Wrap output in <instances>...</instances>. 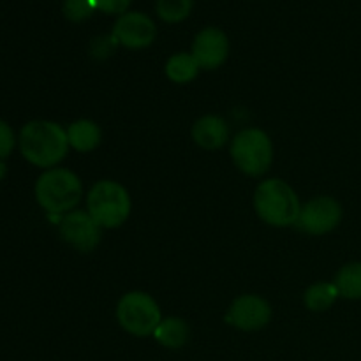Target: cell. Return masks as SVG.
Returning a JSON list of instances; mask_svg holds the SVG:
<instances>
[{
    "mask_svg": "<svg viewBox=\"0 0 361 361\" xmlns=\"http://www.w3.org/2000/svg\"><path fill=\"white\" fill-rule=\"evenodd\" d=\"M194 0H157L155 11L166 23H180L190 14Z\"/></svg>",
    "mask_w": 361,
    "mask_h": 361,
    "instance_id": "18",
    "label": "cell"
},
{
    "mask_svg": "<svg viewBox=\"0 0 361 361\" xmlns=\"http://www.w3.org/2000/svg\"><path fill=\"white\" fill-rule=\"evenodd\" d=\"M116 44H118V42H116V39L113 37V34L102 35V37L94 39V42H92V53H94V55L106 56L113 51V48H115Z\"/></svg>",
    "mask_w": 361,
    "mask_h": 361,
    "instance_id": "22",
    "label": "cell"
},
{
    "mask_svg": "<svg viewBox=\"0 0 361 361\" xmlns=\"http://www.w3.org/2000/svg\"><path fill=\"white\" fill-rule=\"evenodd\" d=\"M254 210L264 224L289 228L298 222L302 203L288 182L281 178H267L254 190Z\"/></svg>",
    "mask_w": 361,
    "mask_h": 361,
    "instance_id": "3",
    "label": "cell"
},
{
    "mask_svg": "<svg viewBox=\"0 0 361 361\" xmlns=\"http://www.w3.org/2000/svg\"><path fill=\"white\" fill-rule=\"evenodd\" d=\"M338 298L341 295L334 282H316L307 288L305 295H303V303L312 312H324V310L331 309Z\"/></svg>",
    "mask_w": 361,
    "mask_h": 361,
    "instance_id": "17",
    "label": "cell"
},
{
    "mask_svg": "<svg viewBox=\"0 0 361 361\" xmlns=\"http://www.w3.org/2000/svg\"><path fill=\"white\" fill-rule=\"evenodd\" d=\"M59 233L66 243L81 254H90L99 245L102 228L92 219L88 212L73 210L59 222Z\"/></svg>",
    "mask_w": 361,
    "mask_h": 361,
    "instance_id": "8",
    "label": "cell"
},
{
    "mask_svg": "<svg viewBox=\"0 0 361 361\" xmlns=\"http://www.w3.org/2000/svg\"><path fill=\"white\" fill-rule=\"evenodd\" d=\"M113 37L129 49L148 48L157 37V27L148 14L130 11L118 16L113 27Z\"/></svg>",
    "mask_w": 361,
    "mask_h": 361,
    "instance_id": "10",
    "label": "cell"
},
{
    "mask_svg": "<svg viewBox=\"0 0 361 361\" xmlns=\"http://www.w3.org/2000/svg\"><path fill=\"white\" fill-rule=\"evenodd\" d=\"M133 210L129 190L115 180L94 183L87 194V212L102 229L123 226Z\"/></svg>",
    "mask_w": 361,
    "mask_h": 361,
    "instance_id": "4",
    "label": "cell"
},
{
    "mask_svg": "<svg viewBox=\"0 0 361 361\" xmlns=\"http://www.w3.org/2000/svg\"><path fill=\"white\" fill-rule=\"evenodd\" d=\"M334 284L337 286L341 298L351 302L361 300V261H351L341 267L335 274Z\"/></svg>",
    "mask_w": 361,
    "mask_h": 361,
    "instance_id": "16",
    "label": "cell"
},
{
    "mask_svg": "<svg viewBox=\"0 0 361 361\" xmlns=\"http://www.w3.org/2000/svg\"><path fill=\"white\" fill-rule=\"evenodd\" d=\"M200 63L192 56V53H175L168 59L164 73L169 81L176 85H187L196 80L200 74Z\"/></svg>",
    "mask_w": 361,
    "mask_h": 361,
    "instance_id": "15",
    "label": "cell"
},
{
    "mask_svg": "<svg viewBox=\"0 0 361 361\" xmlns=\"http://www.w3.org/2000/svg\"><path fill=\"white\" fill-rule=\"evenodd\" d=\"M152 337H154L155 342L161 344L162 348L176 351V349H182L183 345L189 342L190 326L187 324L185 319H182V317H162V321L159 323L157 330L154 331Z\"/></svg>",
    "mask_w": 361,
    "mask_h": 361,
    "instance_id": "14",
    "label": "cell"
},
{
    "mask_svg": "<svg viewBox=\"0 0 361 361\" xmlns=\"http://www.w3.org/2000/svg\"><path fill=\"white\" fill-rule=\"evenodd\" d=\"M35 201L49 215H66L76 210L83 200L80 176L66 168L46 169L35 180Z\"/></svg>",
    "mask_w": 361,
    "mask_h": 361,
    "instance_id": "2",
    "label": "cell"
},
{
    "mask_svg": "<svg viewBox=\"0 0 361 361\" xmlns=\"http://www.w3.org/2000/svg\"><path fill=\"white\" fill-rule=\"evenodd\" d=\"M271 321V305L259 295H242L229 305L226 323L240 331H259Z\"/></svg>",
    "mask_w": 361,
    "mask_h": 361,
    "instance_id": "9",
    "label": "cell"
},
{
    "mask_svg": "<svg viewBox=\"0 0 361 361\" xmlns=\"http://www.w3.org/2000/svg\"><path fill=\"white\" fill-rule=\"evenodd\" d=\"M67 141L73 150L80 154L94 152L102 141V130L94 120L80 118L67 127Z\"/></svg>",
    "mask_w": 361,
    "mask_h": 361,
    "instance_id": "13",
    "label": "cell"
},
{
    "mask_svg": "<svg viewBox=\"0 0 361 361\" xmlns=\"http://www.w3.org/2000/svg\"><path fill=\"white\" fill-rule=\"evenodd\" d=\"M95 6L92 0H63L62 13L73 23H81L88 20L95 13Z\"/></svg>",
    "mask_w": 361,
    "mask_h": 361,
    "instance_id": "19",
    "label": "cell"
},
{
    "mask_svg": "<svg viewBox=\"0 0 361 361\" xmlns=\"http://www.w3.org/2000/svg\"><path fill=\"white\" fill-rule=\"evenodd\" d=\"M18 147L28 164L41 169L56 168L69 152L67 130L51 120L27 122L18 136Z\"/></svg>",
    "mask_w": 361,
    "mask_h": 361,
    "instance_id": "1",
    "label": "cell"
},
{
    "mask_svg": "<svg viewBox=\"0 0 361 361\" xmlns=\"http://www.w3.org/2000/svg\"><path fill=\"white\" fill-rule=\"evenodd\" d=\"M192 56L201 69H219L228 60L229 39L224 30L217 27H207L197 32L192 42Z\"/></svg>",
    "mask_w": 361,
    "mask_h": 361,
    "instance_id": "11",
    "label": "cell"
},
{
    "mask_svg": "<svg viewBox=\"0 0 361 361\" xmlns=\"http://www.w3.org/2000/svg\"><path fill=\"white\" fill-rule=\"evenodd\" d=\"M229 137L228 123L217 115H204L192 126V140L203 150H219Z\"/></svg>",
    "mask_w": 361,
    "mask_h": 361,
    "instance_id": "12",
    "label": "cell"
},
{
    "mask_svg": "<svg viewBox=\"0 0 361 361\" xmlns=\"http://www.w3.org/2000/svg\"><path fill=\"white\" fill-rule=\"evenodd\" d=\"M116 321L120 328L133 337H152L162 321L159 303L145 291L126 293L116 305Z\"/></svg>",
    "mask_w": 361,
    "mask_h": 361,
    "instance_id": "6",
    "label": "cell"
},
{
    "mask_svg": "<svg viewBox=\"0 0 361 361\" xmlns=\"http://www.w3.org/2000/svg\"><path fill=\"white\" fill-rule=\"evenodd\" d=\"M6 176H7V164L6 161H0V182H4Z\"/></svg>",
    "mask_w": 361,
    "mask_h": 361,
    "instance_id": "23",
    "label": "cell"
},
{
    "mask_svg": "<svg viewBox=\"0 0 361 361\" xmlns=\"http://www.w3.org/2000/svg\"><path fill=\"white\" fill-rule=\"evenodd\" d=\"M18 145V137L14 134V129L0 118V161H6Z\"/></svg>",
    "mask_w": 361,
    "mask_h": 361,
    "instance_id": "20",
    "label": "cell"
},
{
    "mask_svg": "<svg viewBox=\"0 0 361 361\" xmlns=\"http://www.w3.org/2000/svg\"><path fill=\"white\" fill-rule=\"evenodd\" d=\"M95 9L104 14H120L127 13V7L130 6L133 0H92Z\"/></svg>",
    "mask_w": 361,
    "mask_h": 361,
    "instance_id": "21",
    "label": "cell"
},
{
    "mask_svg": "<svg viewBox=\"0 0 361 361\" xmlns=\"http://www.w3.org/2000/svg\"><path fill=\"white\" fill-rule=\"evenodd\" d=\"M233 162L249 176H263L274 162V143L264 130L243 129L233 137L229 148Z\"/></svg>",
    "mask_w": 361,
    "mask_h": 361,
    "instance_id": "5",
    "label": "cell"
},
{
    "mask_svg": "<svg viewBox=\"0 0 361 361\" xmlns=\"http://www.w3.org/2000/svg\"><path fill=\"white\" fill-rule=\"evenodd\" d=\"M344 219V208L334 196H317L302 204L296 226L303 233L323 236L335 231Z\"/></svg>",
    "mask_w": 361,
    "mask_h": 361,
    "instance_id": "7",
    "label": "cell"
}]
</instances>
